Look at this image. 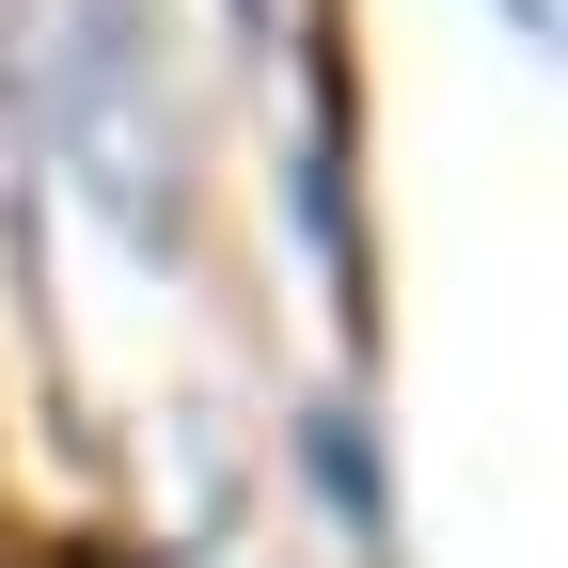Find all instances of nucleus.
Segmentation results:
<instances>
[{
  "label": "nucleus",
  "mask_w": 568,
  "mask_h": 568,
  "mask_svg": "<svg viewBox=\"0 0 568 568\" xmlns=\"http://www.w3.org/2000/svg\"><path fill=\"white\" fill-rule=\"evenodd\" d=\"M506 17H521V32H537V17H552V0H506Z\"/></svg>",
  "instance_id": "2"
},
{
  "label": "nucleus",
  "mask_w": 568,
  "mask_h": 568,
  "mask_svg": "<svg viewBox=\"0 0 568 568\" xmlns=\"http://www.w3.org/2000/svg\"><path fill=\"white\" fill-rule=\"evenodd\" d=\"M48 142H63V174H80V205L159 268V253H174V174H190V142H174V80H159V17H142V0H63Z\"/></svg>",
  "instance_id": "1"
}]
</instances>
